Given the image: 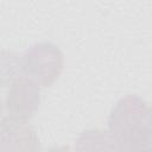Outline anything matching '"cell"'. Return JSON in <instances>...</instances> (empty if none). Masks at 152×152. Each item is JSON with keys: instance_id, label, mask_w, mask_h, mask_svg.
Masks as SVG:
<instances>
[{"instance_id": "cell-1", "label": "cell", "mask_w": 152, "mask_h": 152, "mask_svg": "<svg viewBox=\"0 0 152 152\" xmlns=\"http://www.w3.org/2000/svg\"><path fill=\"white\" fill-rule=\"evenodd\" d=\"M108 134L119 152H151V108L137 95H126L113 107Z\"/></svg>"}, {"instance_id": "cell-2", "label": "cell", "mask_w": 152, "mask_h": 152, "mask_svg": "<svg viewBox=\"0 0 152 152\" xmlns=\"http://www.w3.org/2000/svg\"><path fill=\"white\" fill-rule=\"evenodd\" d=\"M24 75L38 86L50 87L63 70V55L50 42H42L30 46L20 59Z\"/></svg>"}, {"instance_id": "cell-3", "label": "cell", "mask_w": 152, "mask_h": 152, "mask_svg": "<svg viewBox=\"0 0 152 152\" xmlns=\"http://www.w3.org/2000/svg\"><path fill=\"white\" fill-rule=\"evenodd\" d=\"M39 86L25 75L17 76L10 84L6 99L8 115L26 120L30 119L39 107Z\"/></svg>"}, {"instance_id": "cell-4", "label": "cell", "mask_w": 152, "mask_h": 152, "mask_svg": "<svg viewBox=\"0 0 152 152\" xmlns=\"http://www.w3.org/2000/svg\"><path fill=\"white\" fill-rule=\"evenodd\" d=\"M39 140L26 120L6 116L0 121V152H37Z\"/></svg>"}, {"instance_id": "cell-5", "label": "cell", "mask_w": 152, "mask_h": 152, "mask_svg": "<svg viewBox=\"0 0 152 152\" xmlns=\"http://www.w3.org/2000/svg\"><path fill=\"white\" fill-rule=\"evenodd\" d=\"M46 152H119L108 132L89 129L76 140L74 148L69 146H55Z\"/></svg>"}, {"instance_id": "cell-6", "label": "cell", "mask_w": 152, "mask_h": 152, "mask_svg": "<svg viewBox=\"0 0 152 152\" xmlns=\"http://www.w3.org/2000/svg\"><path fill=\"white\" fill-rule=\"evenodd\" d=\"M20 59L21 58L14 52L0 50V88L11 84V82L18 76Z\"/></svg>"}, {"instance_id": "cell-7", "label": "cell", "mask_w": 152, "mask_h": 152, "mask_svg": "<svg viewBox=\"0 0 152 152\" xmlns=\"http://www.w3.org/2000/svg\"><path fill=\"white\" fill-rule=\"evenodd\" d=\"M1 113H2V103H1V100H0V116H1Z\"/></svg>"}]
</instances>
